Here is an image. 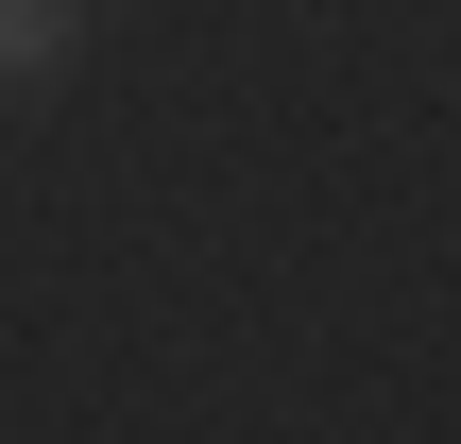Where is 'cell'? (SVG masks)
<instances>
[{"label": "cell", "instance_id": "1", "mask_svg": "<svg viewBox=\"0 0 461 444\" xmlns=\"http://www.w3.org/2000/svg\"><path fill=\"white\" fill-rule=\"evenodd\" d=\"M86 51V0H0V86H51Z\"/></svg>", "mask_w": 461, "mask_h": 444}]
</instances>
